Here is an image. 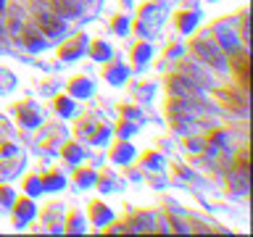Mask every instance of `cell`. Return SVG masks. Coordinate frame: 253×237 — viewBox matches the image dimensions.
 <instances>
[{"instance_id": "4", "label": "cell", "mask_w": 253, "mask_h": 237, "mask_svg": "<svg viewBox=\"0 0 253 237\" xmlns=\"http://www.w3.org/2000/svg\"><path fill=\"white\" fill-rule=\"evenodd\" d=\"M53 8L58 11L61 16H66V19H77L79 13H82V0H50Z\"/></svg>"}, {"instance_id": "1", "label": "cell", "mask_w": 253, "mask_h": 237, "mask_svg": "<svg viewBox=\"0 0 253 237\" xmlns=\"http://www.w3.org/2000/svg\"><path fill=\"white\" fill-rule=\"evenodd\" d=\"M193 50H195L198 58L206 61V63H211L213 69H224V66H227L224 53H221L219 45H213L211 40H195V42H193Z\"/></svg>"}, {"instance_id": "3", "label": "cell", "mask_w": 253, "mask_h": 237, "mask_svg": "<svg viewBox=\"0 0 253 237\" xmlns=\"http://www.w3.org/2000/svg\"><path fill=\"white\" fill-rule=\"evenodd\" d=\"M37 27L42 29L47 37H61L63 32H66L63 21L58 19V16H53V13H40V16H37Z\"/></svg>"}, {"instance_id": "5", "label": "cell", "mask_w": 253, "mask_h": 237, "mask_svg": "<svg viewBox=\"0 0 253 237\" xmlns=\"http://www.w3.org/2000/svg\"><path fill=\"white\" fill-rule=\"evenodd\" d=\"M8 32H11V37H21V16H19V8L11 5L8 8Z\"/></svg>"}, {"instance_id": "7", "label": "cell", "mask_w": 253, "mask_h": 237, "mask_svg": "<svg viewBox=\"0 0 253 237\" xmlns=\"http://www.w3.org/2000/svg\"><path fill=\"white\" fill-rule=\"evenodd\" d=\"M237 74H240V79H243V84L248 82V55H237Z\"/></svg>"}, {"instance_id": "2", "label": "cell", "mask_w": 253, "mask_h": 237, "mask_svg": "<svg viewBox=\"0 0 253 237\" xmlns=\"http://www.w3.org/2000/svg\"><path fill=\"white\" fill-rule=\"evenodd\" d=\"M169 92L171 95H177V98H185V100H198L201 98V90L190 82V79H185V77H171L169 79Z\"/></svg>"}, {"instance_id": "6", "label": "cell", "mask_w": 253, "mask_h": 237, "mask_svg": "<svg viewBox=\"0 0 253 237\" xmlns=\"http://www.w3.org/2000/svg\"><path fill=\"white\" fill-rule=\"evenodd\" d=\"M219 98L224 100V106L227 108H232V111H237V114H245V100L243 98H237V95H229V92H219Z\"/></svg>"}]
</instances>
